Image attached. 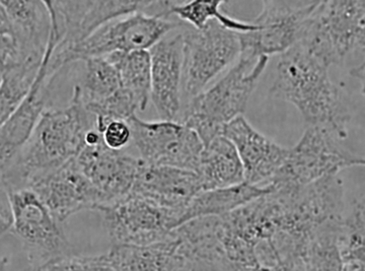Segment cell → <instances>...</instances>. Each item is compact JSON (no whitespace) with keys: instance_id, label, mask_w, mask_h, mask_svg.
<instances>
[{"instance_id":"6da1fadb","label":"cell","mask_w":365,"mask_h":271,"mask_svg":"<svg viewBox=\"0 0 365 271\" xmlns=\"http://www.w3.org/2000/svg\"><path fill=\"white\" fill-rule=\"evenodd\" d=\"M95 117L86 109L81 88L74 86L68 106L44 110L33 133L2 177L7 190L29 188L33 182L66 164L81 152Z\"/></svg>"},{"instance_id":"7a4b0ae2","label":"cell","mask_w":365,"mask_h":271,"mask_svg":"<svg viewBox=\"0 0 365 271\" xmlns=\"http://www.w3.org/2000/svg\"><path fill=\"white\" fill-rule=\"evenodd\" d=\"M329 69L297 43L281 54L270 93L294 105L307 126L326 127L338 138L345 139L350 112Z\"/></svg>"},{"instance_id":"3957f363","label":"cell","mask_w":365,"mask_h":271,"mask_svg":"<svg viewBox=\"0 0 365 271\" xmlns=\"http://www.w3.org/2000/svg\"><path fill=\"white\" fill-rule=\"evenodd\" d=\"M268 56L240 54L239 61L207 91L188 101L182 123L193 129L204 145L220 136L228 122L246 111L252 93L265 71Z\"/></svg>"},{"instance_id":"277c9868","label":"cell","mask_w":365,"mask_h":271,"mask_svg":"<svg viewBox=\"0 0 365 271\" xmlns=\"http://www.w3.org/2000/svg\"><path fill=\"white\" fill-rule=\"evenodd\" d=\"M314 6L299 45L329 67L342 66L352 52L364 53L365 0H327Z\"/></svg>"},{"instance_id":"5b68a950","label":"cell","mask_w":365,"mask_h":271,"mask_svg":"<svg viewBox=\"0 0 365 271\" xmlns=\"http://www.w3.org/2000/svg\"><path fill=\"white\" fill-rule=\"evenodd\" d=\"M176 28L177 23L163 16L143 13L128 14L108 21L74 44L56 47L51 64L60 71L66 64L88 57L148 50Z\"/></svg>"},{"instance_id":"8992f818","label":"cell","mask_w":365,"mask_h":271,"mask_svg":"<svg viewBox=\"0 0 365 271\" xmlns=\"http://www.w3.org/2000/svg\"><path fill=\"white\" fill-rule=\"evenodd\" d=\"M9 193L13 213L11 232L25 247L33 270L72 255L61 223L32 189H16Z\"/></svg>"},{"instance_id":"52a82bcc","label":"cell","mask_w":365,"mask_h":271,"mask_svg":"<svg viewBox=\"0 0 365 271\" xmlns=\"http://www.w3.org/2000/svg\"><path fill=\"white\" fill-rule=\"evenodd\" d=\"M335 136L326 127H307L299 143L288 150L284 164L269 184L302 187L348 168L364 165V160L345 150Z\"/></svg>"},{"instance_id":"ba28073f","label":"cell","mask_w":365,"mask_h":271,"mask_svg":"<svg viewBox=\"0 0 365 271\" xmlns=\"http://www.w3.org/2000/svg\"><path fill=\"white\" fill-rule=\"evenodd\" d=\"M182 97L191 100L240 55L237 33L213 20L202 30L182 34Z\"/></svg>"},{"instance_id":"9c48e42d","label":"cell","mask_w":365,"mask_h":271,"mask_svg":"<svg viewBox=\"0 0 365 271\" xmlns=\"http://www.w3.org/2000/svg\"><path fill=\"white\" fill-rule=\"evenodd\" d=\"M112 245H150L163 241L181 222L182 210L129 194L98 210Z\"/></svg>"},{"instance_id":"30bf717a","label":"cell","mask_w":365,"mask_h":271,"mask_svg":"<svg viewBox=\"0 0 365 271\" xmlns=\"http://www.w3.org/2000/svg\"><path fill=\"white\" fill-rule=\"evenodd\" d=\"M127 122L144 163L196 171L204 143L193 129L173 120L144 121L136 115Z\"/></svg>"},{"instance_id":"8fae6325","label":"cell","mask_w":365,"mask_h":271,"mask_svg":"<svg viewBox=\"0 0 365 271\" xmlns=\"http://www.w3.org/2000/svg\"><path fill=\"white\" fill-rule=\"evenodd\" d=\"M48 270L170 271L182 270V265L177 239L170 232L158 243L112 245L109 252L100 255H69L51 263Z\"/></svg>"},{"instance_id":"7c38bea8","label":"cell","mask_w":365,"mask_h":271,"mask_svg":"<svg viewBox=\"0 0 365 271\" xmlns=\"http://www.w3.org/2000/svg\"><path fill=\"white\" fill-rule=\"evenodd\" d=\"M76 160L86 178L100 192L104 200L103 206L130 194L143 163L140 158L137 159L121 150L108 148L103 141L102 133L95 126L86 133L85 145Z\"/></svg>"},{"instance_id":"4fadbf2b","label":"cell","mask_w":365,"mask_h":271,"mask_svg":"<svg viewBox=\"0 0 365 271\" xmlns=\"http://www.w3.org/2000/svg\"><path fill=\"white\" fill-rule=\"evenodd\" d=\"M264 9L254 21L256 30L237 33L240 54L270 56L282 54L297 44L302 24L314 9L312 2L294 6L289 0H263Z\"/></svg>"},{"instance_id":"5bb4252c","label":"cell","mask_w":365,"mask_h":271,"mask_svg":"<svg viewBox=\"0 0 365 271\" xmlns=\"http://www.w3.org/2000/svg\"><path fill=\"white\" fill-rule=\"evenodd\" d=\"M58 44V39L49 34L39 71L30 92L6 123L0 127V182H2L4 173L11 167L30 138L41 115L46 109L49 95L48 88L58 73L50 64Z\"/></svg>"},{"instance_id":"9a60e30c","label":"cell","mask_w":365,"mask_h":271,"mask_svg":"<svg viewBox=\"0 0 365 271\" xmlns=\"http://www.w3.org/2000/svg\"><path fill=\"white\" fill-rule=\"evenodd\" d=\"M29 188L39 196L61 224L81 210H98L104 205L100 192L86 178L76 158L36 180Z\"/></svg>"},{"instance_id":"2e32d148","label":"cell","mask_w":365,"mask_h":271,"mask_svg":"<svg viewBox=\"0 0 365 271\" xmlns=\"http://www.w3.org/2000/svg\"><path fill=\"white\" fill-rule=\"evenodd\" d=\"M222 134L235 145L247 183L268 185L287 160L289 148L259 133L242 115L228 122Z\"/></svg>"},{"instance_id":"e0dca14e","label":"cell","mask_w":365,"mask_h":271,"mask_svg":"<svg viewBox=\"0 0 365 271\" xmlns=\"http://www.w3.org/2000/svg\"><path fill=\"white\" fill-rule=\"evenodd\" d=\"M182 34L163 38L150 48V99L163 120L176 121L181 111Z\"/></svg>"},{"instance_id":"ac0fdd59","label":"cell","mask_w":365,"mask_h":271,"mask_svg":"<svg viewBox=\"0 0 365 271\" xmlns=\"http://www.w3.org/2000/svg\"><path fill=\"white\" fill-rule=\"evenodd\" d=\"M201 191L200 178L193 170L150 165L143 160L130 193L184 212L190 201Z\"/></svg>"},{"instance_id":"d6986e66","label":"cell","mask_w":365,"mask_h":271,"mask_svg":"<svg viewBox=\"0 0 365 271\" xmlns=\"http://www.w3.org/2000/svg\"><path fill=\"white\" fill-rule=\"evenodd\" d=\"M195 172L203 190L237 185L245 181L244 168L237 150L222 134L204 145Z\"/></svg>"},{"instance_id":"ffe728a7","label":"cell","mask_w":365,"mask_h":271,"mask_svg":"<svg viewBox=\"0 0 365 271\" xmlns=\"http://www.w3.org/2000/svg\"><path fill=\"white\" fill-rule=\"evenodd\" d=\"M271 189L272 185L270 184L253 185L244 181L237 185L199 192L185 208L180 225L192 218L225 215L267 193Z\"/></svg>"},{"instance_id":"44dd1931","label":"cell","mask_w":365,"mask_h":271,"mask_svg":"<svg viewBox=\"0 0 365 271\" xmlns=\"http://www.w3.org/2000/svg\"><path fill=\"white\" fill-rule=\"evenodd\" d=\"M18 29L26 53L44 54L50 33L47 11L40 0H0Z\"/></svg>"},{"instance_id":"7402d4cb","label":"cell","mask_w":365,"mask_h":271,"mask_svg":"<svg viewBox=\"0 0 365 271\" xmlns=\"http://www.w3.org/2000/svg\"><path fill=\"white\" fill-rule=\"evenodd\" d=\"M179 1L180 0H96L90 13L79 27L74 43L85 39L96 29L108 21L128 14L143 13L168 18L170 9L179 4Z\"/></svg>"},{"instance_id":"603a6c76","label":"cell","mask_w":365,"mask_h":271,"mask_svg":"<svg viewBox=\"0 0 365 271\" xmlns=\"http://www.w3.org/2000/svg\"><path fill=\"white\" fill-rule=\"evenodd\" d=\"M105 56L116 67L122 88L135 100L139 111H144L150 100V51L137 50L130 52H113Z\"/></svg>"},{"instance_id":"cb8c5ba5","label":"cell","mask_w":365,"mask_h":271,"mask_svg":"<svg viewBox=\"0 0 365 271\" xmlns=\"http://www.w3.org/2000/svg\"><path fill=\"white\" fill-rule=\"evenodd\" d=\"M43 57L30 56L1 73L0 81V127L26 97L39 71Z\"/></svg>"},{"instance_id":"d4e9b609","label":"cell","mask_w":365,"mask_h":271,"mask_svg":"<svg viewBox=\"0 0 365 271\" xmlns=\"http://www.w3.org/2000/svg\"><path fill=\"white\" fill-rule=\"evenodd\" d=\"M364 201L353 203L351 213L341 220L338 247L342 270H365V217Z\"/></svg>"},{"instance_id":"484cf974","label":"cell","mask_w":365,"mask_h":271,"mask_svg":"<svg viewBox=\"0 0 365 271\" xmlns=\"http://www.w3.org/2000/svg\"><path fill=\"white\" fill-rule=\"evenodd\" d=\"M86 69L81 88L85 106L98 104L121 88L116 67L106 56H91L85 60Z\"/></svg>"},{"instance_id":"4316f807","label":"cell","mask_w":365,"mask_h":271,"mask_svg":"<svg viewBox=\"0 0 365 271\" xmlns=\"http://www.w3.org/2000/svg\"><path fill=\"white\" fill-rule=\"evenodd\" d=\"M227 1V0H190L173 7L170 14H174L180 20L186 21L195 30H202L209 21L213 20L237 33L256 30V26L253 23H244L223 14L220 11V6Z\"/></svg>"},{"instance_id":"83f0119b","label":"cell","mask_w":365,"mask_h":271,"mask_svg":"<svg viewBox=\"0 0 365 271\" xmlns=\"http://www.w3.org/2000/svg\"><path fill=\"white\" fill-rule=\"evenodd\" d=\"M30 56L38 55L26 53L18 29L6 9L0 6V73L13 68Z\"/></svg>"},{"instance_id":"f1b7e54d","label":"cell","mask_w":365,"mask_h":271,"mask_svg":"<svg viewBox=\"0 0 365 271\" xmlns=\"http://www.w3.org/2000/svg\"><path fill=\"white\" fill-rule=\"evenodd\" d=\"M96 0H55L62 40L57 48L69 46Z\"/></svg>"},{"instance_id":"f546056e","label":"cell","mask_w":365,"mask_h":271,"mask_svg":"<svg viewBox=\"0 0 365 271\" xmlns=\"http://www.w3.org/2000/svg\"><path fill=\"white\" fill-rule=\"evenodd\" d=\"M102 138L108 148L122 150L132 140L130 126L123 120H112L103 129Z\"/></svg>"},{"instance_id":"4dcf8cb0","label":"cell","mask_w":365,"mask_h":271,"mask_svg":"<svg viewBox=\"0 0 365 271\" xmlns=\"http://www.w3.org/2000/svg\"><path fill=\"white\" fill-rule=\"evenodd\" d=\"M11 225H13V213H11L9 190L4 184L0 182V238L6 232H11Z\"/></svg>"},{"instance_id":"1f68e13d","label":"cell","mask_w":365,"mask_h":271,"mask_svg":"<svg viewBox=\"0 0 365 271\" xmlns=\"http://www.w3.org/2000/svg\"><path fill=\"white\" fill-rule=\"evenodd\" d=\"M43 6H45L49 16L50 31L57 34L62 38L61 30H60L58 16H57L56 6H55V0H40Z\"/></svg>"},{"instance_id":"d6a6232c","label":"cell","mask_w":365,"mask_h":271,"mask_svg":"<svg viewBox=\"0 0 365 271\" xmlns=\"http://www.w3.org/2000/svg\"><path fill=\"white\" fill-rule=\"evenodd\" d=\"M327 0H312V4H323V2H326Z\"/></svg>"},{"instance_id":"836d02e7","label":"cell","mask_w":365,"mask_h":271,"mask_svg":"<svg viewBox=\"0 0 365 271\" xmlns=\"http://www.w3.org/2000/svg\"><path fill=\"white\" fill-rule=\"evenodd\" d=\"M0 81H1V73H0Z\"/></svg>"}]
</instances>
